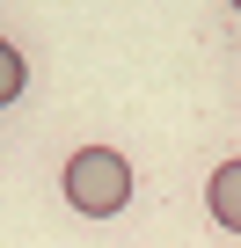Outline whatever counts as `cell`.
<instances>
[{"label": "cell", "mask_w": 241, "mask_h": 248, "mask_svg": "<svg viewBox=\"0 0 241 248\" xmlns=\"http://www.w3.org/2000/svg\"><path fill=\"white\" fill-rule=\"evenodd\" d=\"M22 88H30V66H22V51H15V44H0V102H15Z\"/></svg>", "instance_id": "cell-3"}, {"label": "cell", "mask_w": 241, "mask_h": 248, "mask_svg": "<svg viewBox=\"0 0 241 248\" xmlns=\"http://www.w3.org/2000/svg\"><path fill=\"white\" fill-rule=\"evenodd\" d=\"M66 197H73V212H88V219L125 212V197H132V161L117 154V146H80V154L66 161Z\"/></svg>", "instance_id": "cell-1"}, {"label": "cell", "mask_w": 241, "mask_h": 248, "mask_svg": "<svg viewBox=\"0 0 241 248\" xmlns=\"http://www.w3.org/2000/svg\"><path fill=\"white\" fill-rule=\"evenodd\" d=\"M234 8H241V0H234Z\"/></svg>", "instance_id": "cell-4"}, {"label": "cell", "mask_w": 241, "mask_h": 248, "mask_svg": "<svg viewBox=\"0 0 241 248\" xmlns=\"http://www.w3.org/2000/svg\"><path fill=\"white\" fill-rule=\"evenodd\" d=\"M205 204H212V219H219L226 233H241V161H219V168H212Z\"/></svg>", "instance_id": "cell-2"}]
</instances>
